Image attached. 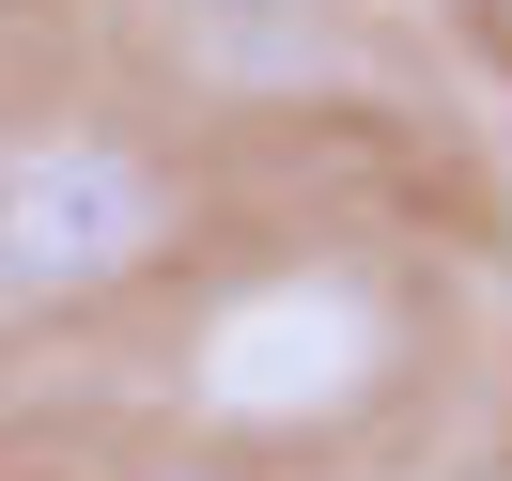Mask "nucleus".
Here are the masks:
<instances>
[{
	"label": "nucleus",
	"mask_w": 512,
	"mask_h": 481,
	"mask_svg": "<svg viewBox=\"0 0 512 481\" xmlns=\"http://www.w3.org/2000/svg\"><path fill=\"white\" fill-rule=\"evenodd\" d=\"M156 63L218 109H311L342 94V32L326 0H156Z\"/></svg>",
	"instance_id": "nucleus-3"
},
{
	"label": "nucleus",
	"mask_w": 512,
	"mask_h": 481,
	"mask_svg": "<svg viewBox=\"0 0 512 481\" xmlns=\"http://www.w3.org/2000/svg\"><path fill=\"white\" fill-rule=\"evenodd\" d=\"M497 63H512V16H497Z\"/></svg>",
	"instance_id": "nucleus-4"
},
{
	"label": "nucleus",
	"mask_w": 512,
	"mask_h": 481,
	"mask_svg": "<svg viewBox=\"0 0 512 481\" xmlns=\"http://www.w3.org/2000/svg\"><path fill=\"white\" fill-rule=\"evenodd\" d=\"M202 233V187L140 125H16L0 140V311H109Z\"/></svg>",
	"instance_id": "nucleus-2"
},
{
	"label": "nucleus",
	"mask_w": 512,
	"mask_h": 481,
	"mask_svg": "<svg viewBox=\"0 0 512 481\" xmlns=\"http://www.w3.org/2000/svg\"><path fill=\"white\" fill-rule=\"evenodd\" d=\"M404 373H419V311L373 264H264V280H233L218 311L187 326V357H171L187 419H218V435H342V419H373Z\"/></svg>",
	"instance_id": "nucleus-1"
}]
</instances>
